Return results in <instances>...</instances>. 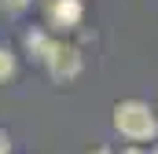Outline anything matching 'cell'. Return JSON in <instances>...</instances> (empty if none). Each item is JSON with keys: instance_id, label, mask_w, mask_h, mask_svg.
<instances>
[{"instance_id": "cell-1", "label": "cell", "mask_w": 158, "mask_h": 154, "mask_svg": "<svg viewBox=\"0 0 158 154\" xmlns=\"http://www.w3.org/2000/svg\"><path fill=\"white\" fill-rule=\"evenodd\" d=\"M110 125L129 143H155L158 140V107L151 110V103H143V99H118L114 110H110Z\"/></svg>"}, {"instance_id": "cell-2", "label": "cell", "mask_w": 158, "mask_h": 154, "mask_svg": "<svg viewBox=\"0 0 158 154\" xmlns=\"http://www.w3.org/2000/svg\"><path fill=\"white\" fill-rule=\"evenodd\" d=\"M44 70H48V77H52L55 84H70V81H77L81 70H85V55H81V48L59 40L55 51L44 59Z\"/></svg>"}, {"instance_id": "cell-3", "label": "cell", "mask_w": 158, "mask_h": 154, "mask_svg": "<svg viewBox=\"0 0 158 154\" xmlns=\"http://www.w3.org/2000/svg\"><path fill=\"white\" fill-rule=\"evenodd\" d=\"M85 22V0H48L44 4V26L52 33H74Z\"/></svg>"}, {"instance_id": "cell-4", "label": "cell", "mask_w": 158, "mask_h": 154, "mask_svg": "<svg viewBox=\"0 0 158 154\" xmlns=\"http://www.w3.org/2000/svg\"><path fill=\"white\" fill-rule=\"evenodd\" d=\"M55 44H59V40H55V33H52L48 26H33V30L22 33V48H26V55H30L33 63H40V66H44V59L55 51Z\"/></svg>"}, {"instance_id": "cell-5", "label": "cell", "mask_w": 158, "mask_h": 154, "mask_svg": "<svg viewBox=\"0 0 158 154\" xmlns=\"http://www.w3.org/2000/svg\"><path fill=\"white\" fill-rule=\"evenodd\" d=\"M15 74H19V55H15L11 48H4V44H0V84L15 81Z\"/></svg>"}, {"instance_id": "cell-6", "label": "cell", "mask_w": 158, "mask_h": 154, "mask_svg": "<svg viewBox=\"0 0 158 154\" xmlns=\"http://www.w3.org/2000/svg\"><path fill=\"white\" fill-rule=\"evenodd\" d=\"M121 154H155V151H147L143 143H129V147H125V151H121Z\"/></svg>"}, {"instance_id": "cell-7", "label": "cell", "mask_w": 158, "mask_h": 154, "mask_svg": "<svg viewBox=\"0 0 158 154\" xmlns=\"http://www.w3.org/2000/svg\"><path fill=\"white\" fill-rule=\"evenodd\" d=\"M0 154H11V136L0 128Z\"/></svg>"}, {"instance_id": "cell-8", "label": "cell", "mask_w": 158, "mask_h": 154, "mask_svg": "<svg viewBox=\"0 0 158 154\" xmlns=\"http://www.w3.org/2000/svg\"><path fill=\"white\" fill-rule=\"evenodd\" d=\"M88 154H114L110 147H96V151H88Z\"/></svg>"}, {"instance_id": "cell-9", "label": "cell", "mask_w": 158, "mask_h": 154, "mask_svg": "<svg viewBox=\"0 0 158 154\" xmlns=\"http://www.w3.org/2000/svg\"><path fill=\"white\" fill-rule=\"evenodd\" d=\"M151 151H155V154H158V147H151Z\"/></svg>"}]
</instances>
